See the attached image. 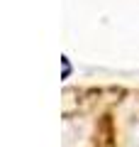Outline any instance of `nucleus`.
I'll return each instance as SVG.
<instances>
[{
	"mask_svg": "<svg viewBox=\"0 0 139 147\" xmlns=\"http://www.w3.org/2000/svg\"><path fill=\"white\" fill-rule=\"evenodd\" d=\"M68 71H71V66H68V59H63V76H68Z\"/></svg>",
	"mask_w": 139,
	"mask_h": 147,
	"instance_id": "1",
	"label": "nucleus"
}]
</instances>
